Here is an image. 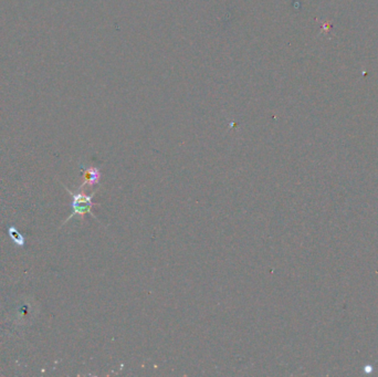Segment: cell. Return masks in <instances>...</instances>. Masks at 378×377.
<instances>
[{
	"label": "cell",
	"instance_id": "1",
	"mask_svg": "<svg viewBox=\"0 0 378 377\" xmlns=\"http://www.w3.org/2000/svg\"><path fill=\"white\" fill-rule=\"evenodd\" d=\"M63 187L65 188L66 192L69 193V195L72 197V203H71L72 214L65 219V222L62 224V226L64 224H66L67 222H70V220L74 216H79L82 219V217H83L84 215H86V214H90L92 217L98 220L95 215L92 213V208H93L94 206H99V204H95V203H93V200H92L93 199V196L95 195V192L92 193L91 195H86V194L81 193V192L73 193L72 190H70L64 185H63Z\"/></svg>",
	"mask_w": 378,
	"mask_h": 377
},
{
	"label": "cell",
	"instance_id": "2",
	"mask_svg": "<svg viewBox=\"0 0 378 377\" xmlns=\"http://www.w3.org/2000/svg\"><path fill=\"white\" fill-rule=\"evenodd\" d=\"M101 177V171L98 167H89L83 170V183L80 186V188H83L84 186H93L98 184Z\"/></svg>",
	"mask_w": 378,
	"mask_h": 377
},
{
	"label": "cell",
	"instance_id": "3",
	"mask_svg": "<svg viewBox=\"0 0 378 377\" xmlns=\"http://www.w3.org/2000/svg\"><path fill=\"white\" fill-rule=\"evenodd\" d=\"M8 232H9V236H10L12 241L16 243V246L18 247H25V243H26V239L25 237L22 236V233L19 231V230L14 227V226H10L8 227Z\"/></svg>",
	"mask_w": 378,
	"mask_h": 377
}]
</instances>
